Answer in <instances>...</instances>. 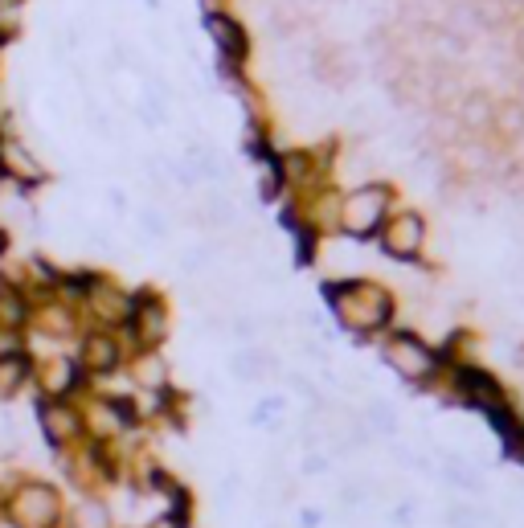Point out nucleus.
I'll list each match as a JSON object with an SVG mask.
<instances>
[{
	"mask_svg": "<svg viewBox=\"0 0 524 528\" xmlns=\"http://www.w3.org/2000/svg\"><path fill=\"white\" fill-rule=\"evenodd\" d=\"M336 312L348 328L357 332H369L377 328L385 316H389V299L377 291V287H365V283H348V287H336Z\"/></svg>",
	"mask_w": 524,
	"mask_h": 528,
	"instance_id": "f257e3e1",
	"label": "nucleus"
},
{
	"mask_svg": "<svg viewBox=\"0 0 524 528\" xmlns=\"http://www.w3.org/2000/svg\"><path fill=\"white\" fill-rule=\"evenodd\" d=\"M58 516V496L41 483H29V488L17 492L13 500V520L17 528H50V520Z\"/></svg>",
	"mask_w": 524,
	"mask_h": 528,
	"instance_id": "f03ea898",
	"label": "nucleus"
},
{
	"mask_svg": "<svg viewBox=\"0 0 524 528\" xmlns=\"http://www.w3.org/2000/svg\"><path fill=\"white\" fill-rule=\"evenodd\" d=\"M385 361H389L393 369H398L402 377H410V381H426V377L434 373V352H430L422 340H414V336L389 340Z\"/></svg>",
	"mask_w": 524,
	"mask_h": 528,
	"instance_id": "7ed1b4c3",
	"label": "nucleus"
},
{
	"mask_svg": "<svg viewBox=\"0 0 524 528\" xmlns=\"http://www.w3.org/2000/svg\"><path fill=\"white\" fill-rule=\"evenodd\" d=\"M381 209H385V197L377 193V189H361V193H353L344 201V230L348 234H357V238H365V234H373L377 230V222H381Z\"/></svg>",
	"mask_w": 524,
	"mask_h": 528,
	"instance_id": "20e7f679",
	"label": "nucleus"
},
{
	"mask_svg": "<svg viewBox=\"0 0 524 528\" xmlns=\"http://www.w3.org/2000/svg\"><path fill=\"white\" fill-rule=\"evenodd\" d=\"M418 246H422V222L414 213H402L398 222L389 226V234H385V250L398 254V258H410Z\"/></svg>",
	"mask_w": 524,
	"mask_h": 528,
	"instance_id": "39448f33",
	"label": "nucleus"
},
{
	"mask_svg": "<svg viewBox=\"0 0 524 528\" xmlns=\"http://www.w3.org/2000/svg\"><path fill=\"white\" fill-rule=\"evenodd\" d=\"M41 422H46L50 443H70V438L78 434V414L62 410V406H46L41 410Z\"/></svg>",
	"mask_w": 524,
	"mask_h": 528,
	"instance_id": "423d86ee",
	"label": "nucleus"
},
{
	"mask_svg": "<svg viewBox=\"0 0 524 528\" xmlns=\"http://www.w3.org/2000/svg\"><path fill=\"white\" fill-rule=\"evenodd\" d=\"M82 365H86V369H95V373L115 369V340H107V336H91V340L82 344Z\"/></svg>",
	"mask_w": 524,
	"mask_h": 528,
	"instance_id": "0eeeda50",
	"label": "nucleus"
},
{
	"mask_svg": "<svg viewBox=\"0 0 524 528\" xmlns=\"http://www.w3.org/2000/svg\"><path fill=\"white\" fill-rule=\"evenodd\" d=\"M164 332H168L164 307H160V303H148V307H140V336H144L148 344H160V340H164Z\"/></svg>",
	"mask_w": 524,
	"mask_h": 528,
	"instance_id": "6e6552de",
	"label": "nucleus"
},
{
	"mask_svg": "<svg viewBox=\"0 0 524 528\" xmlns=\"http://www.w3.org/2000/svg\"><path fill=\"white\" fill-rule=\"evenodd\" d=\"M209 33L217 37V46H222L226 54H242L246 50L242 46V29L234 21H226V17H209Z\"/></svg>",
	"mask_w": 524,
	"mask_h": 528,
	"instance_id": "1a4fd4ad",
	"label": "nucleus"
},
{
	"mask_svg": "<svg viewBox=\"0 0 524 528\" xmlns=\"http://www.w3.org/2000/svg\"><path fill=\"white\" fill-rule=\"evenodd\" d=\"M0 160L9 164V172H21V181H37V176H41L37 160H29L25 148H17V144H0Z\"/></svg>",
	"mask_w": 524,
	"mask_h": 528,
	"instance_id": "9d476101",
	"label": "nucleus"
},
{
	"mask_svg": "<svg viewBox=\"0 0 524 528\" xmlns=\"http://www.w3.org/2000/svg\"><path fill=\"white\" fill-rule=\"evenodd\" d=\"M21 381H25V361L21 357H5V361H0V402L13 398V393L21 389Z\"/></svg>",
	"mask_w": 524,
	"mask_h": 528,
	"instance_id": "9b49d317",
	"label": "nucleus"
},
{
	"mask_svg": "<svg viewBox=\"0 0 524 528\" xmlns=\"http://www.w3.org/2000/svg\"><path fill=\"white\" fill-rule=\"evenodd\" d=\"M41 381H46V393H66L74 385V369L66 361H50L46 373H41Z\"/></svg>",
	"mask_w": 524,
	"mask_h": 528,
	"instance_id": "f8f14e48",
	"label": "nucleus"
},
{
	"mask_svg": "<svg viewBox=\"0 0 524 528\" xmlns=\"http://www.w3.org/2000/svg\"><path fill=\"white\" fill-rule=\"evenodd\" d=\"M496 123H500V131H512V136H520V131H524V107L520 103L500 107L496 111Z\"/></svg>",
	"mask_w": 524,
	"mask_h": 528,
	"instance_id": "ddd939ff",
	"label": "nucleus"
},
{
	"mask_svg": "<svg viewBox=\"0 0 524 528\" xmlns=\"http://www.w3.org/2000/svg\"><path fill=\"white\" fill-rule=\"evenodd\" d=\"M140 226H144L152 238H168V226H164V217H160L156 209H144V213H140Z\"/></svg>",
	"mask_w": 524,
	"mask_h": 528,
	"instance_id": "4468645a",
	"label": "nucleus"
},
{
	"mask_svg": "<svg viewBox=\"0 0 524 528\" xmlns=\"http://www.w3.org/2000/svg\"><path fill=\"white\" fill-rule=\"evenodd\" d=\"M78 520H82L86 528H107V516H103V508H99V504H82Z\"/></svg>",
	"mask_w": 524,
	"mask_h": 528,
	"instance_id": "2eb2a0df",
	"label": "nucleus"
},
{
	"mask_svg": "<svg viewBox=\"0 0 524 528\" xmlns=\"http://www.w3.org/2000/svg\"><path fill=\"white\" fill-rule=\"evenodd\" d=\"M140 381H148V385H160V381H164V365H160L156 357L140 361Z\"/></svg>",
	"mask_w": 524,
	"mask_h": 528,
	"instance_id": "dca6fc26",
	"label": "nucleus"
},
{
	"mask_svg": "<svg viewBox=\"0 0 524 528\" xmlns=\"http://www.w3.org/2000/svg\"><path fill=\"white\" fill-rule=\"evenodd\" d=\"M156 528H177V520H160V524H156Z\"/></svg>",
	"mask_w": 524,
	"mask_h": 528,
	"instance_id": "f3484780",
	"label": "nucleus"
},
{
	"mask_svg": "<svg viewBox=\"0 0 524 528\" xmlns=\"http://www.w3.org/2000/svg\"><path fill=\"white\" fill-rule=\"evenodd\" d=\"M0 528H17V520H0Z\"/></svg>",
	"mask_w": 524,
	"mask_h": 528,
	"instance_id": "a211bd4d",
	"label": "nucleus"
},
{
	"mask_svg": "<svg viewBox=\"0 0 524 528\" xmlns=\"http://www.w3.org/2000/svg\"><path fill=\"white\" fill-rule=\"evenodd\" d=\"M0 250H5V234H0Z\"/></svg>",
	"mask_w": 524,
	"mask_h": 528,
	"instance_id": "6ab92c4d",
	"label": "nucleus"
},
{
	"mask_svg": "<svg viewBox=\"0 0 524 528\" xmlns=\"http://www.w3.org/2000/svg\"><path fill=\"white\" fill-rule=\"evenodd\" d=\"M520 54H524V37H520Z\"/></svg>",
	"mask_w": 524,
	"mask_h": 528,
	"instance_id": "aec40b11",
	"label": "nucleus"
}]
</instances>
